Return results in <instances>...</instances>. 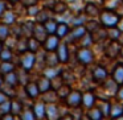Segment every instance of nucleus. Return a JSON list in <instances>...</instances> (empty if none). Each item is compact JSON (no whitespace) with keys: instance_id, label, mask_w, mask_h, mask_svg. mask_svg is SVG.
<instances>
[{"instance_id":"obj_1","label":"nucleus","mask_w":123,"mask_h":120,"mask_svg":"<svg viewBox=\"0 0 123 120\" xmlns=\"http://www.w3.org/2000/svg\"><path fill=\"white\" fill-rule=\"evenodd\" d=\"M99 19H101L102 27L106 28V29H109V28L117 27L118 23H119V20H120V16L117 13V12L107 9V11H103L102 13H99Z\"/></svg>"},{"instance_id":"obj_2","label":"nucleus","mask_w":123,"mask_h":120,"mask_svg":"<svg viewBox=\"0 0 123 120\" xmlns=\"http://www.w3.org/2000/svg\"><path fill=\"white\" fill-rule=\"evenodd\" d=\"M36 63V53L29 50L23 51L21 57H20V65H21V69L24 71H29V70L33 69Z\"/></svg>"},{"instance_id":"obj_3","label":"nucleus","mask_w":123,"mask_h":120,"mask_svg":"<svg viewBox=\"0 0 123 120\" xmlns=\"http://www.w3.org/2000/svg\"><path fill=\"white\" fill-rule=\"evenodd\" d=\"M77 59H78V62H80L81 65H85V66L93 63L94 54H93V51H91V49L87 48V46L80 48L77 50Z\"/></svg>"},{"instance_id":"obj_4","label":"nucleus","mask_w":123,"mask_h":120,"mask_svg":"<svg viewBox=\"0 0 123 120\" xmlns=\"http://www.w3.org/2000/svg\"><path fill=\"white\" fill-rule=\"evenodd\" d=\"M65 99H66V104L69 107L77 108L82 104V92L80 90H72Z\"/></svg>"},{"instance_id":"obj_5","label":"nucleus","mask_w":123,"mask_h":120,"mask_svg":"<svg viewBox=\"0 0 123 120\" xmlns=\"http://www.w3.org/2000/svg\"><path fill=\"white\" fill-rule=\"evenodd\" d=\"M120 49H122V45L119 42H117V40H111L105 48V54L109 58H115L117 56L120 54Z\"/></svg>"},{"instance_id":"obj_6","label":"nucleus","mask_w":123,"mask_h":120,"mask_svg":"<svg viewBox=\"0 0 123 120\" xmlns=\"http://www.w3.org/2000/svg\"><path fill=\"white\" fill-rule=\"evenodd\" d=\"M58 44H60V37H57L54 33L53 34H48L46 38L44 40V48H45V50L48 53H53L57 49Z\"/></svg>"},{"instance_id":"obj_7","label":"nucleus","mask_w":123,"mask_h":120,"mask_svg":"<svg viewBox=\"0 0 123 120\" xmlns=\"http://www.w3.org/2000/svg\"><path fill=\"white\" fill-rule=\"evenodd\" d=\"M91 78H93V80L95 83H101V82H105L107 78V71L106 69H105L103 66H101V65H98V66H95L93 70H91Z\"/></svg>"},{"instance_id":"obj_8","label":"nucleus","mask_w":123,"mask_h":120,"mask_svg":"<svg viewBox=\"0 0 123 120\" xmlns=\"http://www.w3.org/2000/svg\"><path fill=\"white\" fill-rule=\"evenodd\" d=\"M48 33H46L45 28L41 23H35L33 24V30H32V37H35L37 41L40 42H44V40L46 38Z\"/></svg>"},{"instance_id":"obj_9","label":"nucleus","mask_w":123,"mask_h":120,"mask_svg":"<svg viewBox=\"0 0 123 120\" xmlns=\"http://www.w3.org/2000/svg\"><path fill=\"white\" fill-rule=\"evenodd\" d=\"M56 57H57V61L58 63H66L69 61V49L65 44H58L56 49Z\"/></svg>"},{"instance_id":"obj_10","label":"nucleus","mask_w":123,"mask_h":120,"mask_svg":"<svg viewBox=\"0 0 123 120\" xmlns=\"http://www.w3.org/2000/svg\"><path fill=\"white\" fill-rule=\"evenodd\" d=\"M33 112H35V116L36 119H43V117H46V106H45V102L41 100V102H35L32 107Z\"/></svg>"},{"instance_id":"obj_11","label":"nucleus","mask_w":123,"mask_h":120,"mask_svg":"<svg viewBox=\"0 0 123 120\" xmlns=\"http://www.w3.org/2000/svg\"><path fill=\"white\" fill-rule=\"evenodd\" d=\"M25 94L29 99H36L38 95H40V90L37 87V83L36 82H29L25 85Z\"/></svg>"},{"instance_id":"obj_12","label":"nucleus","mask_w":123,"mask_h":120,"mask_svg":"<svg viewBox=\"0 0 123 120\" xmlns=\"http://www.w3.org/2000/svg\"><path fill=\"white\" fill-rule=\"evenodd\" d=\"M69 34L72 41H77V40H81L86 34V29L83 25H75L72 30H69Z\"/></svg>"},{"instance_id":"obj_13","label":"nucleus","mask_w":123,"mask_h":120,"mask_svg":"<svg viewBox=\"0 0 123 120\" xmlns=\"http://www.w3.org/2000/svg\"><path fill=\"white\" fill-rule=\"evenodd\" d=\"M97 102V96L94 95L91 91H87V92L82 94V104L86 107V108H90L95 104Z\"/></svg>"},{"instance_id":"obj_14","label":"nucleus","mask_w":123,"mask_h":120,"mask_svg":"<svg viewBox=\"0 0 123 120\" xmlns=\"http://www.w3.org/2000/svg\"><path fill=\"white\" fill-rule=\"evenodd\" d=\"M36 83H37V87H38V90H40V94H43V92H45V91H48V90H50V88H52L50 78L45 77V75L41 77Z\"/></svg>"},{"instance_id":"obj_15","label":"nucleus","mask_w":123,"mask_h":120,"mask_svg":"<svg viewBox=\"0 0 123 120\" xmlns=\"http://www.w3.org/2000/svg\"><path fill=\"white\" fill-rule=\"evenodd\" d=\"M110 117H112V119H120V117H123V104L122 103L110 106Z\"/></svg>"},{"instance_id":"obj_16","label":"nucleus","mask_w":123,"mask_h":120,"mask_svg":"<svg viewBox=\"0 0 123 120\" xmlns=\"http://www.w3.org/2000/svg\"><path fill=\"white\" fill-rule=\"evenodd\" d=\"M69 30H70V28L66 23H57V29H56L54 34L60 38H64L69 34Z\"/></svg>"},{"instance_id":"obj_17","label":"nucleus","mask_w":123,"mask_h":120,"mask_svg":"<svg viewBox=\"0 0 123 120\" xmlns=\"http://www.w3.org/2000/svg\"><path fill=\"white\" fill-rule=\"evenodd\" d=\"M111 78L118 85H123V65H117L115 66V69L112 70Z\"/></svg>"},{"instance_id":"obj_18","label":"nucleus","mask_w":123,"mask_h":120,"mask_svg":"<svg viewBox=\"0 0 123 120\" xmlns=\"http://www.w3.org/2000/svg\"><path fill=\"white\" fill-rule=\"evenodd\" d=\"M83 12H85V15L89 16V17L99 16V9H98V7H97L94 3H87L86 4V6L83 7Z\"/></svg>"},{"instance_id":"obj_19","label":"nucleus","mask_w":123,"mask_h":120,"mask_svg":"<svg viewBox=\"0 0 123 120\" xmlns=\"http://www.w3.org/2000/svg\"><path fill=\"white\" fill-rule=\"evenodd\" d=\"M87 117L91 120H99V119H103V115H102L101 109L98 107H95V104H94L93 107H90L87 109Z\"/></svg>"},{"instance_id":"obj_20","label":"nucleus","mask_w":123,"mask_h":120,"mask_svg":"<svg viewBox=\"0 0 123 120\" xmlns=\"http://www.w3.org/2000/svg\"><path fill=\"white\" fill-rule=\"evenodd\" d=\"M40 41H37L35 37H28L27 38V50H29V51H33V53H36V51L40 49Z\"/></svg>"},{"instance_id":"obj_21","label":"nucleus","mask_w":123,"mask_h":120,"mask_svg":"<svg viewBox=\"0 0 123 120\" xmlns=\"http://www.w3.org/2000/svg\"><path fill=\"white\" fill-rule=\"evenodd\" d=\"M44 28H45L46 33L48 34H53V33H56V29H57V21L54 19H48L45 23H43Z\"/></svg>"},{"instance_id":"obj_22","label":"nucleus","mask_w":123,"mask_h":120,"mask_svg":"<svg viewBox=\"0 0 123 120\" xmlns=\"http://www.w3.org/2000/svg\"><path fill=\"white\" fill-rule=\"evenodd\" d=\"M48 19H50V11H49L48 8H44V9H40V11L37 12V15H36V20H37V23H45Z\"/></svg>"},{"instance_id":"obj_23","label":"nucleus","mask_w":123,"mask_h":120,"mask_svg":"<svg viewBox=\"0 0 123 120\" xmlns=\"http://www.w3.org/2000/svg\"><path fill=\"white\" fill-rule=\"evenodd\" d=\"M66 9H68V6L64 1H56V3H53V6H52V12H53V13H57V15H62Z\"/></svg>"},{"instance_id":"obj_24","label":"nucleus","mask_w":123,"mask_h":120,"mask_svg":"<svg viewBox=\"0 0 123 120\" xmlns=\"http://www.w3.org/2000/svg\"><path fill=\"white\" fill-rule=\"evenodd\" d=\"M21 111H23V103H21V102H19V100L12 99V100H11V112L17 117Z\"/></svg>"},{"instance_id":"obj_25","label":"nucleus","mask_w":123,"mask_h":120,"mask_svg":"<svg viewBox=\"0 0 123 120\" xmlns=\"http://www.w3.org/2000/svg\"><path fill=\"white\" fill-rule=\"evenodd\" d=\"M4 82L8 83V85H12V86H16L19 83V77H17L16 71H11L8 74H6V78H4Z\"/></svg>"},{"instance_id":"obj_26","label":"nucleus","mask_w":123,"mask_h":120,"mask_svg":"<svg viewBox=\"0 0 123 120\" xmlns=\"http://www.w3.org/2000/svg\"><path fill=\"white\" fill-rule=\"evenodd\" d=\"M83 27H85V29H86V32L90 34V33H93V32H95L97 29H99V28L102 27L99 23H97V21H94V20H90V21H87V23H85L83 24Z\"/></svg>"},{"instance_id":"obj_27","label":"nucleus","mask_w":123,"mask_h":120,"mask_svg":"<svg viewBox=\"0 0 123 120\" xmlns=\"http://www.w3.org/2000/svg\"><path fill=\"white\" fill-rule=\"evenodd\" d=\"M13 70H15V66L11 63V61H3L0 63V73L3 75L8 74V73L13 71Z\"/></svg>"},{"instance_id":"obj_28","label":"nucleus","mask_w":123,"mask_h":120,"mask_svg":"<svg viewBox=\"0 0 123 120\" xmlns=\"http://www.w3.org/2000/svg\"><path fill=\"white\" fill-rule=\"evenodd\" d=\"M19 116L21 117V119H24V120H33V119H36L35 112H33L32 108H23V111L20 112Z\"/></svg>"},{"instance_id":"obj_29","label":"nucleus","mask_w":123,"mask_h":120,"mask_svg":"<svg viewBox=\"0 0 123 120\" xmlns=\"http://www.w3.org/2000/svg\"><path fill=\"white\" fill-rule=\"evenodd\" d=\"M8 37H9V25L0 24V41L4 42Z\"/></svg>"},{"instance_id":"obj_30","label":"nucleus","mask_w":123,"mask_h":120,"mask_svg":"<svg viewBox=\"0 0 123 120\" xmlns=\"http://www.w3.org/2000/svg\"><path fill=\"white\" fill-rule=\"evenodd\" d=\"M70 91H72V90H70V86L69 85H61L56 90V92H57V95H58V98H66L68 94H69Z\"/></svg>"},{"instance_id":"obj_31","label":"nucleus","mask_w":123,"mask_h":120,"mask_svg":"<svg viewBox=\"0 0 123 120\" xmlns=\"http://www.w3.org/2000/svg\"><path fill=\"white\" fill-rule=\"evenodd\" d=\"M8 112H11V100L7 99V100L0 103V117L3 116V115L8 114Z\"/></svg>"},{"instance_id":"obj_32","label":"nucleus","mask_w":123,"mask_h":120,"mask_svg":"<svg viewBox=\"0 0 123 120\" xmlns=\"http://www.w3.org/2000/svg\"><path fill=\"white\" fill-rule=\"evenodd\" d=\"M110 106H111V103L107 100H103L102 102V107H98L99 109H101L102 115H103V117H110Z\"/></svg>"},{"instance_id":"obj_33","label":"nucleus","mask_w":123,"mask_h":120,"mask_svg":"<svg viewBox=\"0 0 123 120\" xmlns=\"http://www.w3.org/2000/svg\"><path fill=\"white\" fill-rule=\"evenodd\" d=\"M0 59L1 61H11L12 59V51L11 49H1V51H0Z\"/></svg>"},{"instance_id":"obj_34","label":"nucleus","mask_w":123,"mask_h":120,"mask_svg":"<svg viewBox=\"0 0 123 120\" xmlns=\"http://www.w3.org/2000/svg\"><path fill=\"white\" fill-rule=\"evenodd\" d=\"M1 17H4V19H7L6 20V23L4 24H7V25H12V24H15V21H16V17H15V13H12V12H4L3 13V16Z\"/></svg>"},{"instance_id":"obj_35","label":"nucleus","mask_w":123,"mask_h":120,"mask_svg":"<svg viewBox=\"0 0 123 120\" xmlns=\"http://www.w3.org/2000/svg\"><path fill=\"white\" fill-rule=\"evenodd\" d=\"M85 24V19H83L82 15H74L73 17V25H83Z\"/></svg>"},{"instance_id":"obj_36","label":"nucleus","mask_w":123,"mask_h":120,"mask_svg":"<svg viewBox=\"0 0 123 120\" xmlns=\"http://www.w3.org/2000/svg\"><path fill=\"white\" fill-rule=\"evenodd\" d=\"M27 11H28V15H31V16H36V15H37V12L40 11V8L37 7V4H35V6L28 7Z\"/></svg>"},{"instance_id":"obj_37","label":"nucleus","mask_w":123,"mask_h":120,"mask_svg":"<svg viewBox=\"0 0 123 120\" xmlns=\"http://www.w3.org/2000/svg\"><path fill=\"white\" fill-rule=\"evenodd\" d=\"M38 0H21V4L25 7V8H28V7L31 6H35V4H37Z\"/></svg>"},{"instance_id":"obj_38","label":"nucleus","mask_w":123,"mask_h":120,"mask_svg":"<svg viewBox=\"0 0 123 120\" xmlns=\"http://www.w3.org/2000/svg\"><path fill=\"white\" fill-rule=\"evenodd\" d=\"M115 95H117L118 99H119V100L123 103V86H122V85H120V87H118V90H117V92H115Z\"/></svg>"},{"instance_id":"obj_39","label":"nucleus","mask_w":123,"mask_h":120,"mask_svg":"<svg viewBox=\"0 0 123 120\" xmlns=\"http://www.w3.org/2000/svg\"><path fill=\"white\" fill-rule=\"evenodd\" d=\"M7 11V6H6V3H4L3 0H0V17L3 16V13Z\"/></svg>"},{"instance_id":"obj_40","label":"nucleus","mask_w":123,"mask_h":120,"mask_svg":"<svg viewBox=\"0 0 123 120\" xmlns=\"http://www.w3.org/2000/svg\"><path fill=\"white\" fill-rule=\"evenodd\" d=\"M117 27L119 28V30H120V32H123V20H122V19L119 20V23H118V25H117Z\"/></svg>"},{"instance_id":"obj_41","label":"nucleus","mask_w":123,"mask_h":120,"mask_svg":"<svg viewBox=\"0 0 123 120\" xmlns=\"http://www.w3.org/2000/svg\"><path fill=\"white\" fill-rule=\"evenodd\" d=\"M3 82H4V78H3V74L0 73V86L3 85Z\"/></svg>"},{"instance_id":"obj_42","label":"nucleus","mask_w":123,"mask_h":120,"mask_svg":"<svg viewBox=\"0 0 123 120\" xmlns=\"http://www.w3.org/2000/svg\"><path fill=\"white\" fill-rule=\"evenodd\" d=\"M1 49H3V42L0 41V51H1Z\"/></svg>"},{"instance_id":"obj_43","label":"nucleus","mask_w":123,"mask_h":120,"mask_svg":"<svg viewBox=\"0 0 123 120\" xmlns=\"http://www.w3.org/2000/svg\"><path fill=\"white\" fill-rule=\"evenodd\" d=\"M11 1H13V3H16V1H19V0H11Z\"/></svg>"},{"instance_id":"obj_44","label":"nucleus","mask_w":123,"mask_h":120,"mask_svg":"<svg viewBox=\"0 0 123 120\" xmlns=\"http://www.w3.org/2000/svg\"><path fill=\"white\" fill-rule=\"evenodd\" d=\"M0 61H1V59H0Z\"/></svg>"}]
</instances>
